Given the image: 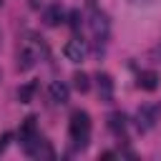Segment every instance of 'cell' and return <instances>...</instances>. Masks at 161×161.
<instances>
[{
	"instance_id": "cell-17",
	"label": "cell",
	"mask_w": 161,
	"mask_h": 161,
	"mask_svg": "<svg viewBox=\"0 0 161 161\" xmlns=\"http://www.w3.org/2000/svg\"><path fill=\"white\" fill-rule=\"evenodd\" d=\"M131 5H153L156 0H128Z\"/></svg>"
},
{
	"instance_id": "cell-9",
	"label": "cell",
	"mask_w": 161,
	"mask_h": 161,
	"mask_svg": "<svg viewBox=\"0 0 161 161\" xmlns=\"http://www.w3.org/2000/svg\"><path fill=\"white\" fill-rule=\"evenodd\" d=\"M138 88H143V91H156V88H158V73H156V70H141V73H138Z\"/></svg>"
},
{
	"instance_id": "cell-19",
	"label": "cell",
	"mask_w": 161,
	"mask_h": 161,
	"mask_svg": "<svg viewBox=\"0 0 161 161\" xmlns=\"http://www.w3.org/2000/svg\"><path fill=\"white\" fill-rule=\"evenodd\" d=\"M0 80H3V70H0Z\"/></svg>"
},
{
	"instance_id": "cell-14",
	"label": "cell",
	"mask_w": 161,
	"mask_h": 161,
	"mask_svg": "<svg viewBox=\"0 0 161 161\" xmlns=\"http://www.w3.org/2000/svg\"><path fill=\"white\" fill-rule=\"evenodd\" d=\"M35 88H38V86H35L33 80H30V83H25V86H20V88H18V101H20V103H28V101L33 98Z\"/></svg>"
},
{
	"instance_id": "cell-11",
	"label": "cell",
	"mask_w": 161,
	"mask_h": 161,
	"mask_svg": "<svg viewBox=\"0 0 161 161\" xmlns=\"http://www.w3.org/2000/svg\"><path fill=\"white\" fill-rule=\"evenodd\" d=\"M35 53L30 50V48H23L20 53H18V70H30L33 65H35Z\"/></svg>"
},
{
	"instance_id": "cell-7",
	"label": "cell",
	"mask_w": 161,
	"mask_h": 161,
	"mask_svg": "<svg viewBox=\"0 0 161 161\" xmlns=\"http://www.w3.org/2000/svg\"><path fill=\"white\" fill-rule=\"evenodd\" d=\"M35 136H38V131H35V116H28V118L20 123L18 138H20V143H28V141H33Z\"/></svg>"
},
{
	"instance_id": "cell-2",
	"label": "cell",
	"mask_w": 161,
	"mask_h": 161,
	"mask_svg": "<svg viewBox=\"0 0 161 161\" xmlns=\"http://www.w3.org/2000/svg\"><path fill=\"white\" fill-rule=\"evenodd\" d=\"M91 33H93V40L98 43H106L108 35H111V23H108V15L101 13V10H93L91 15Z\"/></svg>"
},
{
	"instance_id": "cell-4",
	"label": "cell",
	"mask_w": 161,
	"mask_h": 161,
	"mask_svg": "<svg viewBox=\"0 0 161 161\" xmlns=\"http://www.w3.org/2000/svg\"><path fill=\"white\" fill-rule=\"evenodd\" d=\"M158 121V108L156 106H141L138 113H136V126L138 131H151Z\"/></svg>"
},
{
	"instance_id": "cell-6",
	"label": "cell",
	"mask_w": 161,
	"mask_h": 161,
	"mask_svg": "<svg viewBox=\"0 0 161 161\" xmlns=\"http://www.w3.org/2000/svg\"><path fill=\"white\" fill-rule=\"evenodd\" d=\"M96 80H98V96H101V101L111 103L113 101V78L108 73H98Z\"/></svg>"
},
{
	"instance_id": "cell-15",
	"label": "cell",
	"mask_w": 161,
	"mask_h": 161,
	"mask_svg": "<svg viewBox=\"0 0 161 161\" xmlns=\"http://www.w3.org/2000/svg\"><path fill=\"white\" fill-rule=\"evenodd\" d=\"M68 20H70V28H73V30L80 28V13H78V10H73V13L68 15Z\"/></svg>"
},
{
	"instance_id": "cell-18",
	"label": "cell",
	"mask_w": 161,
	"mask_h": 161,
	"mask_svg": "<svg viewBox=\"0 0 161 161\" xmlns=\"http://www.w3.org/2000/svg\"><path fill=\"white\" fill-rule=\"evenodd\" d=\"M0 48H3V30H0Z\"/></svg>"
},
{
	"instance_id": "cell-16",
	"label": "cell",
	"mask_w": 161,
	"mask_h": 161,
	"mask_svg": "<svg viewBox=\"0 0 161 161\" xmlns=\"http://www.w3.org/2000/svg\"><path fill=\"white\" fill-rule=\"evenodd\" d=\"M10 138H13L10 133H0V153H3L5 148H8V141H10Z\"/></svg>"
},
{
	"instance_id": "cell-10",
	"label": "cell",
	"mask_w": 161,
	"mask_h": 161,
	"mask_svg": "<svg viewBox=\"0 0 161 161\" xmlns=\"http://www.w3.org/2000/svg\"><path fill=\"white\" fill-rule=\"evenodd\" d=\"M68 96H70V91H68V86H65L63 80H53V83H50V98H53L55 103H65Z\"/></svg>"
},
{
	"instance_id": "cell-1",
	"label": "cell",
	"mask_w": 161,
	"mask_h": 161,
	"mask_svg": "<svg viewBox=\"0 0 161 161\" xmlns=\"http://www.w3.org/2000/svg\"><path fill=\"white\" fill-rule=\"evenodd\" d=\"M68 133H70V141L75 148H86L88 136H91V116L86 111H73L70 123H68Z\"/></svg>"
},
{
	"instance_id": "cell-3",
	"label": "cell",
	"mask_w": 161,
	"mask_h": 161,
	"mask_svg": "<svg viewBox=\"0 0 161 161\" xmlns=\"http://www.w3.org/2000/svg\"><path fill=\"white\" fill-rule=\"evenodd\" d=\"M23 148H25V153L33 156V158H53V156H55L50 141H45V138H40V136H35L33 141L23 143Z\"/></svg>"
},
{
	"instance_id": "cell-12",
	"label": "cell",
	"mask_w": 161,
	"mask_h": 161,
	"mask_svg": "<svg viewBox=\"0 0 161 161\" xmlns=\"http://www.w3.org/2000/svg\"><path fill=\"white\" fill-rule=\"evenodd\" d=\"M108 126H111L113 133H123L126 131V116L123 113H111L108 116Z\"/></svg>"
},
{
	"instance_id": "cell-8",
	"label": "cell",
	"mask_w": 161,
	"mask_h": 161,
	"mask_svg": "<svg viewBox=\"0 0 161 161\" xmlns=\"http://www.w3.org/2000/svg\"><path fill=\"white\" fill-rule=\"evenodd\" d=\"M63 18H65V13H63V8H60V5H50V8L43 13V23H45L48 28L60 25V23H63Z\"/></svg>"
},
{
	"instance_id": "cell-13",
	"label": "cell",
	"mask_w": 161,
	"mask_h": 161,
	"mask_svg": "<svg viewBox=\"0 0 161 161\" xmlns=\"http://www.w3.org/2000/svg\"><path fill=\"white\" fill-rule=\"evenodd\" d=\"M73 86H75V91H78V93H86V91L91 88V83H88V75H86L83 70L73 73Z\"/></svg>"
},
{
	"instance_id": "cell-20",
	"label": "cell",
	"mask_w": 161,
	"mask_h": 161,
	"mask_svg": "<svg viewBox=\"0 0 161 161\" xmlns=\"http://www.w3.org/2000/svg\"><path fill=\"white\" fill-rule=\"evenodd\" d=\"M3 3H5V0H0V5H3Z\"/></svg>"
},
{
	"instance_id": "cell-5",
	"label": "cell",
	"mask_w": 161,
	"mask_h": 161,
	"mask_svg": "<svg viewBox=\"0 0 161 161\" xmlns=\"http://www.w3.org/2000/svg\"><path fill=\"white\" fill-rule=\"evenodd\" d=\"M63 53H65V58H68V60L80 63V60L86 58V43H83V40H78V38H73V40H68V43H65Z\"/></svg>"
}]
</instances>
